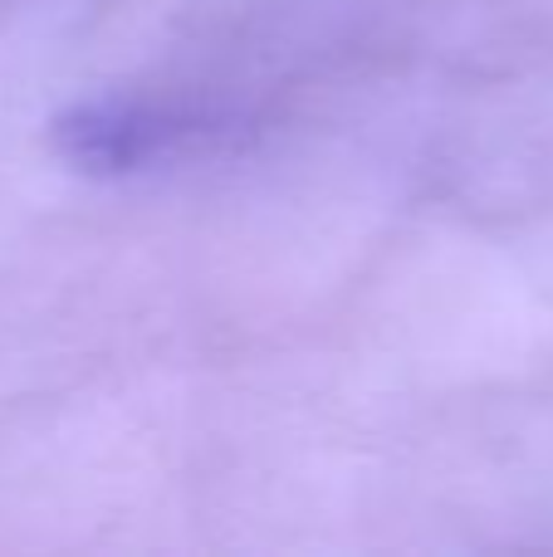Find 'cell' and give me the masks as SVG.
I'll use <instances>...</instances> for the list:
<instances>
[{
    "label": "cell",
    "mask_w": 553,
    "mask_h": 557,
    "mask_svg": "<svg viewBox=\"0 0 553 557\" xmlns=\"http://www.w3.org/2000/svg\"><path fill=\"white\" fill-rule=\"evenodd\" d=\"M196 133V117L147 98H98L69 108L54 123V147L64 162L94 176H127L172 157Z\"/></svg>",
    "instance_id": "6da1fadb"
}]
</instances>
